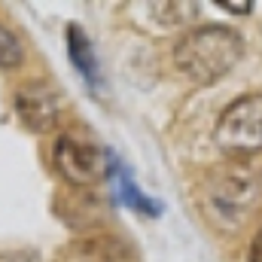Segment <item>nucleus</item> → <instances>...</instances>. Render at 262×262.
I'll use <instances>...</instances> for the list:
<instances>
[{"label":"nucleus","instance_id":"ddd939ff","mask_svg":"<svg viewBox=\"0 0 262 262\" xmlns=\"http://www.w3.org/2000/svg\"><path fill=\"white\" fill-rule=\"evenodd\" d=\"M220 6L223 9H235V12H250L253 9V3H232V0H220Z\"/></svg>","mask_w":262,"mask_h":262},{"label":"nucleus","instance_id":"1a4fd4ad","mask_svg":"<svg viewBox=\"0 0 262 262\" xmlns=\"http://www.w3.org/2000/svg\"><path fill=\"white\" fill-rule=\"evenodd\" d=\"M110 174H116V189H119V198H122V204L131 207V210H137V213H143V216H159L162 213V207H159V201H152V198H146L140 189H137V183H134V177H131L128 168H122V162L113 156V171Z\"/></svg>","mask_w":262,"mask_h":262},{"label":"nucleus","instance_id":"f8f14e48","mask_svg":"<svg viewBox=\"0 0 262 262\" xmlns=\"http://www.w3.org/2000/svg\"><path fill=\"white\" fill-rule=\"evenodd\" d=\"M247 262H262V229L253 235L250 241V250H247Z\"/></svg>","mask_w":262,"mask_h":262},{"label":"nucleus","instance_id":"7ed1b4c3","mask_svg":"<svg viewBox=\"0 0 262 262\" xmlns=\"http://www.w3.org/2000/svg\"><path fill=\"white\" fill-rule=\"evenodd\" d=\"M52 162L73 189H92L113 171V152L104 149L89 131H61L52 149Z\"/></svg>","mask_w":262,"mask_h":262},{"label":"nucleus","instance_id":"20e7f679","mask_svg":"<svg viewBox=\"0 0 262 262\" xmlns=\"http://www.w3.org/2000/svg\"><path fill=\"white\" fill-rule=\"evenodd\" d=\"M216 143L232 156L262 152V92L244 95L223 110L216 122Z\"/></svg>","mask_w":262,"mask_h":262},{"label":"nucleus","instance_id":"f257e3e1","mask_svg":"<svg viewBox=\"0 0 262 262\" xmlns=\"http://www.w3.org/2000/svg\"><path fill=\"white\" fill-rule=\"evenodd\" d=\"M198 207L220 232H238L262 207V171L247 162H226L198 183Z\"/></svg>","mask_w":262,"mask_h":262},{"label":"nucleus","instance_id":"39448f33","mask_svg":"<svg viewBox=\"0 0 262 262\" xmlns=\"http://www.w3.org/2000/svg\"><path fill=\"white\" fill-rule=\"evenodd\" d=\"M15 116L21 119V125L34 134H46L55 128L58 116H61V98L52 89V82L43 79H28L15 89Z\"/></svg>","mask_w":262,"mask_h":262},{"label":"nucleus","instance_id":"9d476101","mask_svg":"<svg viewBox=\"0 0 262 262\" xmlns=\"http://www.w3.org/2000/svg\"><path fill=\"white\" fill-rule=\"evenodd\" d=\"M25 61V46L15 37V31H9L6 25H0V67L3 70H15Z\"/></svg>","mask_w":262,"mask_h":262},{"label":"nucleus","instance_id":"423d86ee","mask_svg":"<svg viewBox=\"0 0 262 262\" xmlns=\"http://www.w3.org/2000/svg\"><path fill=\"white\" fill-rule=\"evenodd\" d=\"M67 262H137V253L110 232H89L67 247Z\"/></svg>","mask_w":262,"mask_h":262},{"label":"nucleus","instance_id":"9b49d317","mask_svg":"<svg viewBox=\"0 0 262 262\" xmlns=\"http://www.w3.org/2000/svg\"><path fill=\"white\" fill-rule=\"evenodd\" d=\"M0 262H43V259L31 250H6V253H0Z\"/></svg>","mask_w":262,"mask_h":262},{"label":"nucleus","instance_id":"0eeeda50","mask_svg":"<svg viewBox=\"0 0 262 262\" xmlns=\"http://www.w3.org/2000/svg\"><path fill=\"white\" fill-rule=\"evenodd\" d=\"M55 210H58V216L64 220L70 229L89 235V232H98L95 226H98L101 216H104V201L98 195H92L89 189H73V192H67V195H58Z\"/></svg>","mask_w":262,"mask_h":262},{"label":"nucleus","instance_id":"6e6552de","mask_svg":"<svg viewBox=\"0 0 262 262\" xmlns=\"http://www.w3.org/2000/svg\"><path fill=\"white\" fill-rule=\"evenodd\" d=\"M67 55H70V64L76 67V73L89 82V89L101 85V61L95 55V46H92L89 34L79 25L67 28Z\"/></svg>","mask_w":262,"mask_h":262},{"label":"nucleus","instance_id":"f03ea898","mask_svg":"<svg viewBox=\"0 0 262 262\" xmlns=\"http://www.w3.org/2000/svg\"><path fill=\"white\" fill-rule=\"evenodd\" d=\"M244 55V40L226 25H201L186 31L171 52L174 67L195 85H213Z\"/></svg>","mask_w":262,"mask_h":262}]
</instances>
